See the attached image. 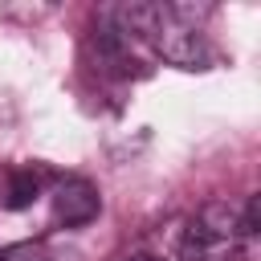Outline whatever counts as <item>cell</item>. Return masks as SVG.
Segmentation results:
<instances>
[{
    "label": "cell",
    "instance_id": "obj_3",
    "mask_svg": "<svg viewBox=\"0 0 261 261\" xmlns=\"http://www.w3.org/2000/svg\"><path fill=\"white\" fill-rule=\"evenodd\" d=\"M37 196H41V175H37L33 167H12V171L4 175L0 204H4L8 212H20V208H29Z\"/></svg>",
    "mask_w": 261,
    "mask_h": 261
},
{
    "label": "cell",
    "instance_id": "obj_4",
    "mask_svg": "<svg viewBox=\"0 0 261 261\" xmlns=\"http://www.w3.org/2000/svg\"><path fill=\"white\" fill-rule=\"evenodd\" d=\"M0 261H45V253L37 245H12V249L0 253Z\"/></svg>",
    "mask_w": 261,
    "mask_h": 261
},
{
    "label": "cell",
    "instance_id": "obj_2",
    "mask_svg": "<svg viewBox=\"0 0 261 261\" xmlns=\"http://www.w3.org/2000/svg\"><path fill=\"white\" fill-rule=\"evenodd\" d=\"M102 208V196L90 179L82 175H65L53 192V220L65 224V228H77V224H90Z\"/></svg>",
    "mask_w": 261,
    "mask_h": 261
},
{
    "label": "cell",
    "instance_id": "obj_5",
    "mask_svg": "<svg viewBox=\"0 0 261 261\" xmlns=\"http://www.w3.org/2000/svg\"><path fill=\"white\" fill-rule=\"evenodd\" d=\"M130 261H163V257H147V253H139V257H130Z\"/></svg>",
    "mask_w": 261,
    "mask_h": 261
},
{
    "label": "cell",
    "instance_id": "obj_1",
    "mask_svg": "<svg viewBox=\"0 0 261 261\" xmlns=\"http://www.w3.org/2000/svg\"><path fill=\"white\" fill-rule=\"evenodd\" d=\"M241 241V212L228 204H204L179 232L184 261H232Z\"/></svg>",
    "mask_w": 261,
    "mask_h": 261
}]
</instances>
